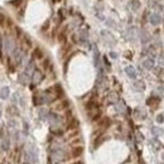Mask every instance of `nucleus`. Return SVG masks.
<instances>
[{
	"label": "nucleus",
	"instance_id": "nucleus-1",
	"mask_svg": "<svg viewBox=\"0 0 164 164\" xmlns=\"http://www.w3.org/2000/svg\"><path fill=\"white\" fill-rule=\"evenodd\" d=\"M86 109H87V114H88V118L91 120H97L101 115V111H100L97 104L95 101H90L86 105Z\"/></svg>",
	"mask_w": 164,
	"mask_h": 164
},
{
	"label": "nucleus",
	"instance_id": "nucleus-2",
	"mask_svg": "<svg viewBox=\"0 0 164 164\" xmlns=\"http://www.w3.org/2000/svg\"><path fill=\"white\" fill-rule=\"evenodd\" d=\"M43 80V73L38 70H34L33 71V75H32V83H33V86H37V85H39Z\"/></svg>",
	"mask_w": 164,
	"mask_h": 164
},
{
	"label": "nucleus",
	"instance_id": "nucleus-3",
	"mask_svg": "<svg viewBox=\"0 0 164 164\" xmlns=\"http://www.w3.org/2000/svg\"><path fill=\"white\" fill-rule=\"evenodd\" d=\"M5 129L3 128L1 129V141H3V149L7 151L9 150V148H10V140H9V135L7 131H4Z\"/></svg>",
	"mask_w": 164,
	"mask_h": 164
},
{
	"label": "nucleus",
	"instance_id": "nucleus-4",
	"mask_svg": "<svg viewBox=\"0 0 164 164\" xmlns=\"http://www.w3.org/2000/svg\"><path fill=\"white\" fill-rule=\"evenodd\" d=\"M65 157H66V154L62 149H57V150H54L53 153H52V159H53V162H56V163L62 162L63 159H65Z\"/></svg>",
	"mask_w": 164,
	"mask_h": 164
},
{
	"label": "nucleus",
	"instance_id": "nucleus-5",
	"mask_svg": "<svg viewBox=\"0 0 164 164\" xmlns=\"http://www.w3.org/2000/svg\"><path fill=\"white\" fill-rule=\"evenodd\" d=\"M33 104L35 106H39V105H43L44 102V93L43 92H37L33 96Z\"/></svg>",
	"mask_w": 164,
	"mask_h": 164
},
{
	"label": "nucleus",
	"instance_id": "nucleus-6",
	"mask_svg": "<svg viewBox=\"0 0 164 164\" xmlns=\"http://www.w3.org/2000/svg\"><path fill=\"white\" fill-rule=\"evenodd\" d=\"M149 22H150L151 25H155L157 27V25H159L160 22H162V15L159 13H153L149 17Z\"/></svg>",
	"mask_w": 164,
	"mask_h": 164
},
{
	"label": "nucleus",
	"instance_id": "nucleus-7",
	"mask_svg": "<svg viewBox=\"0 0 164 164\" xmlns=\"http://www.w3.org/2000/svg\"><path fill=\"white\" fill-rule=\"evenodd\" d=\"M4 47L5 49H7V52H10L14 49V40L10 38V37H5L4 38Z\"/></svg>",
	"mask_w": 164,
	"mask_h": 164
},
{
	"label": "nucleus",
	"instance_id": "nucleus-8",
	"mask_svg": "<svg viewBox=\"0 0 164 164\" xmlns=\"http://www.w3.org/2000/svg\"><path fill=\"white\" fill-rule=\"evenodd\" d=\"M78 42L82 44H87L88 43V33L87 30H81L78 34Z\"/></svg>",
	"mask_w": 164,
	"mask_h": 164
},
{
	"label": "nucleus",
	"instance_id": "nucleus-9",
	"mask_svg": "<svg viewBox=\"0 0 164 164\" xmlns=\"http://www.w3.org/2000/svg\"><path fill=\"white\" fill-rule=\"evenodd\" d=\"M143 66H144V68H146V70H153V68H154V60H153L151 57L145 58L144 62H143Z\"/></svg>",
	"mask_w": 164,
	"mask_h": 164
},
{
	"label": "nucleus",
	"instance_id": "nucleus-10",
	"mask_svg": "<svg viewBox=\"0 0 164 164\" xmlns=\"http://www.w3.org/2000/svg\"><path fill=\"white\" fill-rule=\"evenodd\" d=\"M106 101L109 104H116L119 101V95L116 93V92H110L107 95V97H106Z\"/></svg>",
	"mask_w": 164,
	"mask_h": 164
},
{
	"label": "nucleus",
	"instance_id": "nucleus-11",
	"mask_svg": "<svg viewBox=\"0 0 164 164\" xmlns=\"http://www.w3.org/2000/svg\"><path fill=\"white\" fill-rule=\"evenodd\" d=\"M125 72L130 78H136V70L133 67V66H128L125 68Z\"/></svg>",
	"mask_w": 164,
	"mask_h": 164
},
{
	"label": "nucleus",
	"instance_id": "nucleus-12",
	"mask_svg": "<svg viewBox=\"0 0 164 164\" xmlns=\"http://www.w3.org/2000/svg\"><path fill=\"white\" fill-rule=\"evenodd\" d=\"M9 93H10V90L8 86H4L1 87V90H0V99L1 100H5L9 97Z\"/></svg>",
	"mask_w": 164,
	"mask_h": 164
},
{
	"label": "nucleus",
	"instance_id": "nucleus-13",
	"mask_svg": "<svg viewBox=\"0 0 164 164\" xmlns=\"http://www.w3.org/2000/svg\"><path fill=\"white\" fill-rule=\"evenodd\" d=\"M29 81V76H28V71H25L23 73H20V76H19V82L22 83V85H27Z\"/></svg>",
	"mask_w": 164,
	"mask_h": 164
},
{
	"label": "nucleus",
	"instance_id": "nucleus-14",
	"mask_svg": "<svg viewBox=\"0 0 164 164\" xmlns=\"http://www.w3.org/2000/svg\"><path fill=\"white\" fill-rule=\"evenodd\" d=\"M140 39H141L143 43H148V42H149L150 35H149V33H148L145 29H143V30L140 32Z\"/></svg>",
	"mask_w": 164,
	"mask_h": 164
},
{
	"label": "nucleus",
	"instance_id": "nucleus-15",
	"mask_svg": "<svg viewBox=\"0 0 164 164\" xmlns=\"http://www.w3.org/2000/svg\"><path fill=\"white\" fill-rule=\"evenodd\" d=\"M82 153H83V148L82 146H75V148H73V150H72V157L73 158H78V157L82 155Z\"/></svg>",
	"mask_w": 164,
	"mask_h": 164
},
{
	"label": "nucleus",
	"instance_id": "nucleus-16",
	"mask_svg": "<svg viewBox=\"0 0 164 164\" xmlns=\"http://www.w3.org/2000/svg\"><path fill=\"white\" fill-rule=\"evenodd\" d=\"M146 104L149 105V106H153V107H155L158 104H159V99H157V97H150V99H148V101H146Z\"/></svg>",
	"mask_w": 164,
	"mask_h": 164
},
{
	"label": "nucleus",
	"instance_id": "nucleus-17",
	"mask_svg": "<svg viewBox=\"0 0 164 164\" xmlns=\"http://www.w3.org/2000/svg\"><path fill=\"white\" fill-rule=\"evenodd\" d=\"M110 126V119H107V118H105V119H102L101 120V123H100V129H106V128H109Z\"/></svg>",
	"mask_w": 164,
	"mask_h": 164
},
{
	"label": "nucleus",
	"instance_id": "nucleus-18",
	"mask_svg": "<svg viewBox=\"0 0 164 164\" xmlns=\"http://www.w3.org/2000/svg\"><path fill=\"white\" fill-rule=\"evenodd\" d=\"M33 57L37 58V60H42L43 58V52H42L40 48H35L33 52Z\"/></svg>",
	"mask_w": 164,
	"mask_h": 164
},
{
	"label": "nucleus",
	"instance_id": "nucleus-19",
	"mask_svg": "<svg viewBox=\"0 0 164 164\" xmlns=\"http://www.w3.org/2000/svg\"><path fill=\"white\" fill-rule=\"evenodd\" d=\"M68 105H70V104H68V101H66V100H65V101H62V102H60V104L57 105L56 110H58V111H60V110H66L68 107Z\"/></svg>",
	"mask_w": 164,
	"mask_h": 164
},
{
	"label": "nucleus",
	"instance_id": "nucleus-20",
	"mask_svg": "<svg viewBox=\"0 0 164 164\" xmlns=\"http://www.w3.org/2000/svg\"><path fill=\"white\" fill-rule=\"evenodd\" d=\"M130 5H131V9L133 10H138L140 8V1L139 0H130Z\"/></svg>",
	"mask_w": 164,
	"mask_h": 164
},
{
	"label": "nucleus",
	"instance_id": "nucleus-21",
	"mask_svg": "<svg viewBox=\"0 0 164 164\" xmlns=\"http://www.w3.org/2000/svg\"><path fill=\"white\" fill-rule=\"evenodd\" d=\"M116 110H118L119 113H124L125 111V104L121 102V101H118L116 102Z\"/></svg>",
	"mask_w": 164,
	"mask_h": 164
},
{
	"label": "nucleus",
	"instance_id": "nucleus-22",
	"mask_svg": "<svg viewBox=\"0 0 164 164\" xmlns=\"http://www.w3.org/2000/svg\"><path fill=\"white\" fill-rule=\"evenodd\" d=\"M134 86H135V88L138 90V91H143V90L145 88V86H144V83H143L141 81H136L135 83H134Z\"/></svg>",
	"mask_w": 164,
	"mask_h": 164
},
{
	"label": "nucleus",
	"instance_id": "nucleus-23",
	"mask_svg": "<svg viewBox=\"0 0 164 164\" xmlns=\"http://www.w3.org/2000/svg\"><path fill=\"white\" fill-rule=\"evenodd\" d=\"M39 116H40L42 120L47 119V118H48V111H47L46 109H40V110H39Z\"/></svg>",
	"mask_w": 164,
	"mask_h": 164
},
{
	"label": "nucleus",
	"instance_id": "nucleus-24",
	"mask_svg": "<svg viewBox=\"0 0 164 164\" xmlns=\"http://www.w3.org/2000/svg\"><path fill=\"white\" fill-rule=\"evenodd\" d=\"M153 134H154L155 136L162 135L163 134V129H160V128H153Z\"/></svg>",
	"mask_w": 164,
	"mask_h": 164
},
{
	"label": "nucleus",
	"instance_id": "nucleus-25",
	"mask_svg": "<svg viewBox=\"0 0 164 164\" xmlns=\"http://www.w3.org/2000/svg\"><path fill=\"white\" fill-rule=\"evenodd\" d=\"M157 123H159V124L164 123V114H159L157 116Z\"/></svg>",
	"mask_w": 164,
	"mask_h": 164
},
{
	"label": "nucleus",
	"instance_id": "nucleus-26",
	"mask_svg": "<svg viewBox=\"0 0 164 164\" xmlns=\"http://www.w3.org/2000/svg\"><path fill=\"white\" fill-rule=\"evenodd\" d=\"M0 25H1V27L5 25V17L3 14H0Z\"/></svg>",
	"mask_w": 164,
	"mask_h": 164
},
{
	"label": "nucleus",
	"instance_id": "nucleus-27",
	"mask_svg": "<svg viewBox=\"0 0 164 164\" xmlns=\"http://www.w3.org/2000/svg\"><path fill=\"white\" fill-rule=\"evenodd\" d=\"M104 139H105V138L104 136H101V138H100V139H97V141H96V144H95V148H97L100 144H101V143L104 141Z\"/></svg>",
	"mask_w": 164,
	"mask_h": 164
},
{
	"label": "nucleus",
	"instance_id": "nucleus-28",
	"mask_svg": "<svg viewBox=\"0 0 164 164\" xmlns=\"http://www.w3.org/2000/svg\"><path fill=\"white\" fill-rule=\"evenodd\" d=\"M154 8H155L157 10H163V7H162L159 3H154Z\"/></svg>",
	"mask_w": 164,
	"mask_h": 164
},
{
	"label": "nucleus",
	"instance_id": "nucleus-29",
	"mask_svg": "<svg viewBox=\"0 0 164 164\" xmlns=\"http://www.w3.org/2000/svg\"><path fill=\"white\" fill-rule=\"evenodd\" d=\"M110 56H111V58H116V57H118V54H116L115 52H111V53H110Z\"/></svg>",
	"mask_w": 164,
	"mask_h": 164
},
{
	"label": "nucleus",
	"instance_id": "nucleus-30",
	"mask_svg": "<svg viewBox=\"0 0 164 164\" xmlns=\"http://www.w3.org/2000/svg\"><path fill=\"white\" fill-rule=\"evenodd\" d=\"M160 63L164 65V56H160Z\"/></svg>",
	"mask_w": 164,
	"mask_h": 164
},
{
	"label": "nucleus",
	"instance_id": "nucleus-31",
	"mask_svg": "<svg viewBox=\"0 0 164 164\" xmlns=\"http://www.w3.org/2000/svg\"><path fill=\"white\" fill-rule=\"evenodd\" d=\"M1 115H3V107H1V105H0V119H1Z\"/></svg>",
	"mask_w": 164,
	"mask_h": 164
},
{
	"label": "nucleus",
	"instance_id": "nucleus-32",
	"mask_svg": "<svg viewBox=\"0 0 164 164\" xmlns=\"http://www.w3.org/2000/svg\"><path fill=\"white\" fill-rule=\"evenodd\" d=\"M162 158H163V160H164V153H163V155H162Z\"/></svg>",
	"mask_w": 164,
	"mask_h": 164
},
{
	"label": "nucleus",
	"instance_id": "nucleus-33",
	"mask_svg": "<svg viewBox=\"0 0 164 164\" xmlns=\"http://www.w3.org/2000/svg\"><path fill=\"white\" fill-rule=\"evenodd\" d=\"M75 164H81V163H75Z\"/></svg>",
	"mask_w": 164,
	"mask_h": 164
}]
</instances>
